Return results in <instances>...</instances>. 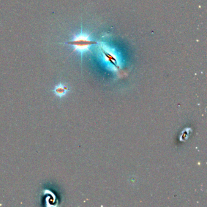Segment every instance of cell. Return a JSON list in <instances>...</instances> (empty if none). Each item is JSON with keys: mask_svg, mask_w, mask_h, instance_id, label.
I'll use <instances>...</instances> for the list:
<instances>
[{"mask_svg": "<svg viewBox=\"0 0 207 207\" xmlns=\"http://www.w3.org/2000/svg\"><path fill=\"white\" fill-rule=\"evenodd\" d=\"M63 43L73 46L74 48V51L77 50L83 53L86 50H88L89 46L97 44V42L91 39L88 35L81 33L80 35L75 36L72 40Z\"/></svg>", "mask_w": 207, "mask_h": 207, "instance_id": "obj_1", "label": "cell"}, {"mask_svg": "<svg viewBox=\"0 0 207 207\" xmlns=\"http://www.w3.org/2000/svg\"><path fill=\"white\" fill-rule=\"evenodd\" d=\"M101 50H102V52L103 55L104 56V57L106 59V60L108 61H109L110 63H111L115 67H116L117 69H119V66H118V64L117 60L115 57V56H114V55L113 53H111V52L107 51L102 46H101Z\"/></svg>", "mask_w": 207, "mask_h": 207, "instance_id": "obj_2", "label": "cell"}, {"mask_svg": "<svg viewBox=\"0 0 207 207\" xmlns=\"http://www.w3.org/2000/svg\"><path fill=\"white\" fill-rule=\"evenodd\" d=\"M55 91H56V92L59 95H61V94H63V93H64L65 88L63 86H59L56 88V89H55Z\"/></svg>", "mask_w": 207, "mask_h": 207, "instance_id": "obj_3", "label": "cell"}]
</instances>
